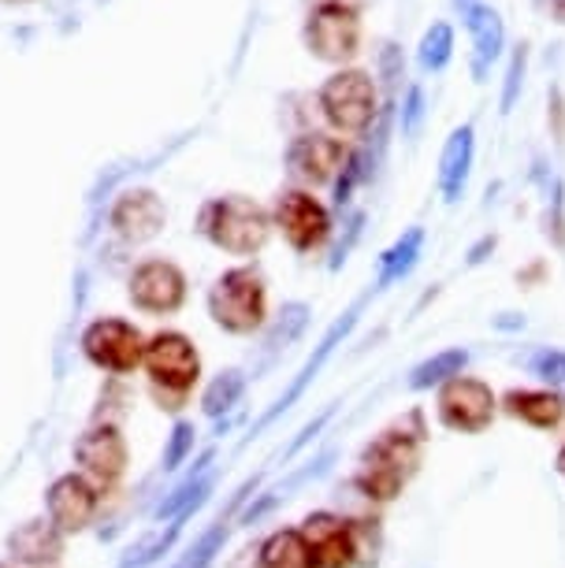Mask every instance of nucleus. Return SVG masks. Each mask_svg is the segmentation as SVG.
I'll return each mask as SVG.
<instances>
[{
	"label": "nucleus",
	"mask_w": 565,
	"mask_h": 568,
	"mask_svg": "<svg viewBox=\"0 0 565 568\" xmlns=\"http://www.w3.org/2000/svg\"><path fill=\"white\" fill-rule=\"evenodd\" d=\"M543 231H547V239L558 250H565V190L558 175H551L547 186V220H543Z\"/></svg>",
	"instance_id": "c85d7f7f"
},
{
	"label": "nucleus",
	"mask_w": 565,
	"mask_h": 568,
	"mask_svg": "<svg viewBox=\"0 0 565 568\" xmlns=\"http://www.w3.org/2000/svg\"><path fill=\"white\" fill-rule=\"evenodd\" d=\"M473 4H476V0H454L457 12H468V8H473Z\"/></svg>",
	"instance_id": "4c0bfd02"
},
{
	"label": "nucleus",
	"mask_w": 565,
	"mask_h": 568,
	"mask_svg": "<svg viewBox=\"0 0 565 568\" xmlns=\"http://www.w3.org/2000/svg\"><path fill=\"white\" fill-rule=\"evenodd\" d=\"M473 156H476V126L473 123L454 126L440 156V197L446 205H457L465 197L468 175H473Z\"/></svg>",
	"instance_id": "a211bd4d"
},
{
	"label": "nucleus",
	"mask_w": 565,
	"mask_h": 568,
	"mask_svg": "<svg viewBox=\"0 0 565 568\" xmlns=\"http://www.w3.org/2000/svg\"><path fill=\"white\" fill-rule=\"evenodd\" d=\"M127 297L138 313L145 316H172L186 305V275L183 267L164 261V256H153V261H142L127 278Z\"/></svg>",
	"instance_id": "9d476101"
},
{
	"label": "nucleus",
	"mask_w": 565,
	"mask_h": 568,
	"mask_svg": "<svg viewBox=\"0 0 565 568\" xmlns=\"http://www.w3.org/2000/svg\"><path fill=\"white\" fill-rule=\"evenodd\" d=\"M554 471H558V476L565 479V443H562L558 454H554Z\"/></svg>",
	"instance_id": "e433bc0d"
},
{
	"label": "nucleus",
	"mask_w": 565,
	"mask_h": 568,
	"mask_svg": "<svg viewBox=\"0 0 565 568\" xmlns=\"http://www.w3.org/2000/svg\"><path fill=\"white\" fill-rule=\"evenodd\" d=\"M0 568H12V565H0Z\"/></svg>",
	"instance_id": "58836bf2"
},
{
	"label": "nucleus",
	"mask_w": 565,
	"mask_h": 568,
	"mask_svg": "<svg viewBox=\"0 0 565 568\" xmlns=\"http://www.w3.org/2000/svg\"><path fill=\"white\" fill-rule=\"evenodd\" d=\"M424 446H428V420H424V409H410L391 427H383V432L361 449V465L354 476V487L361 490V498H369L372 506H391V501L406 490L410 479L421 471Z\"/></svg>",
	"instance_id": "f257e3e1"
},
{
	"label": "nucleus",
	"mask_w": 565,
	"mask_h": 568,
	"mask_svg": "<svg viewBox=\"0 0 565 568\" xmlns=\"http://www.w3.org/2000/svg\"><path fill=\"white\" fill-rule=\"evenodd\" d=\"M242 394H246V375L242 372H220L216 379L209 383L205 394H201V409H205V416H223V413H231L234 405L242 402Z\"/></svg>",
	"instance_id": "b1692460"
},
{
	"label": "nucleus",
	"mask_w": 565,
	"mask_h": 568,
	"mask_svg": "<svg viewBox=\"0 0 565 568\" xmlns=\"http://www.w3.org/2000/svg\"><path fill=\"white\" fill-rule=\"evenodd\" d=\"M305 45L316 60L324 63H346L350 57H357L361 45V19L354 8L327 0V4L313 8L305 23Z\"/></svg>",
	"instance_id": "9b49d317"
},
{
	"label": "nucleus",
	"mask_w": 565,
	"mask_h": 568,
	"mask_svg": "<svg viewBox=\"0 0 565 568\" xmlns=\"http://www.w3.org/2000/svg\"><path fill=\"white\" fill-rule=\"evenodd\" d=\"M424 115H428V104H424V90H421L417 82H413L410 93H406V104H402V134L417 138L421 126H424Z\"/></svg>",
	"instance_id": "2f4dec72"
},
{
	"label": "nucleus",
	"mask_w": 565,
	"mask_h": 568,
	"mask_svg": "<svg viewBox=\"0 0 565 568\" xmlns=\"http://www.w3.org/2000/svg\"><path fill=\"white\" fill-rule=\"evenodd\" d=\"M354 542H357V568H372V565H376L380 550H383L380 520H372V517L354 520Z\"/></svg>",
	"instance_id": "cd10ccee"
},
{
	"label": "nucleus",
	"mask_w": 565,
	"mask_h": 568,
	"mask_svg": "<svg viewBox=\"0 0 565 568\" xmlns=\"http://www.w3.org/2000/svg\"><path fill=\"white\" fill-rule=\"evenodd\" d=\"M528 372L536 375V379L547 383L551 390H565V349H551L543 346L528 357Z\"/></svg>",
	"instance_id": "bb28decb"
},
{
	"label": "nucleus",
	"mask_w": 565,
	"mask_h": 568,
	"mask_svg": "<svg viewBox=\"0 0 565 568\" xmlns=\"http://www.w3.org/2000/svg\"><path fill=\"white\" fill-rule=\"evenodd\" d=\"M305 320H309V305H302V302L283 305V313H280V320H275V327H272L269 342H264V349H269V353L286 349V342H294L297 335H302Z\"/></svg>",
	"instance_id": "a878e982"
},
{
	"label": "nucleus",
	"mask_w": 565,
	"mask_h": 568,
	"mask_svg": "<svg viewBox=\"0 0 565 568\" xmlns=\"http://www.w3.org/2000/svg\"><path fill=\"white\" fill-rule=\"evenodd\" d=\"M194 443H198V432H194V424H186V420H179L175 424V432H172V443H168V454H164V468L168 471H175L183 460L194 454Z\"/></svg>",
	"instance_id": "7c9ffc66"
},
{
	"label": "nucleus",
	"mask_w": 565,
	"mask_h": 568,
	"mask_svg": "<svg viewBox=\"0 0 565 568\" xmlns=\"http://www.w3.org/2000/svg\"><path fill=\"white\" fill-rule=\"evenodd\" d=\"M63 539L49 520H23L8 535V557L27 568H52L63 557Z\"/></svg>",
	"instance_id": "aec40b11"
},
{
	"label": "nucleus",
	"mask_w": 565,
	"mask_h": 568,
	"mask_svg": "<svg viewBox=\"0 0 565 568\" xmlns=\"http://www.w3.org/2000/svg\"><path fill=\"white\" fill-rule=\"evenodd\" d=\"M454 57V30L451 23H432L428 30H424L421 38V49H417V63L424 71H443L446 63H451Z\"/></svg>",
	"instance_id": "393cba45"
},
{
	"label": "nucleus",
	"mask_w": 565,
	"mask_h": 568,
	"mask_svg": "<svg viewBox=\"0 0 565 568\" xmlns=\"http://www.w3.org/2000/svg\"><path fill=\"white\" fill-rule=\"evenodd\" d=\"M142 368L149 375L153 402L160 409L179 413L201 379V353L183 331H160V335L145 338Z\"/></svg>",
	"instance_id": "7ed1b4c3"
},
{
	"label": "nucleus",
	"mask_w": 565,
	"mask_h": 568,
	"mask_svg": "<svg viewBox=\"0 0 565 568\" xmlns=\"http://www.w3.org/2000/svg\"><path fill=\"white\" fill-rule=\"evenodd\" d=\"M369 297H372V291H369V294H361V297H357V302H354V305H350V308H346V313H343V316H339V320H335V324H332V327H327V331H324V338H320V346L313 349V357H309V361L302 364V372H297V375H294V383H291V387H286V394H280V402H275V405H272V409H269V413H264V416H261V424H258V427H264V424H272V420H275V416H280V413H286V409H291V405H294L297 398H302V394H305V387H309V383H313V379H316V372H320V368H324V364H327V361H332V353H335L339 346H343V342L350 338V331H354V327H357V320H361V313H365Z\"/></svg>",
	"instance_id": "2eb2a0df"
},
{
	"label": "nucleus",
	"mask_w": 565,
	"mask_h": 568,
	"mask_svg": "<svg viewBox=\"0 0 565 568\" xmlns=\"http://www.w3.org/2000/svg\"><path fill=\"white\" fill-rule=\"evenodd\" d=\"M109 223L123 242L142 245V242L157 239V234L164 231L168 209L153 190H127V194L112 205Z\"/></svg>",
	"instance_id": "dca6fc26"
},
{
	"label": "nucleus",
	"mask_w": 565,
	"mask_h": 568,
	"mask_svg": "<svg viewBox=\"0 0 565 568\" xmlns=\"http://www.w3.org/2000/svg\"><path fill=\"white\" fill-rule=\"evenodd\" d=\"M98 509H101V490L87 476H79V471L52 479V487L46 490V513H49L46 520L60 535L87 531L98 520Z\"/></svg>",
	"instance_id": "ddd939ff"
},
{
	"label": "nucleus",
	"mask_w": 565,
	"mask_h": 568,
	"mask_svg": "<svg viewBox=\"0 0 565 568\" xmlns=\"http://www.w3.org/2000/svg\"><path fill=\"white\" fill-rule=\"evenodd\" d=\"M272 227L294 253H316L332 239V212L309 194V190H283L272 205Z\"/></svg>",
	"instance_id": "6e6552de"
},
{
	"label": "nucleus",
	"mask_w": 565,
	"mask_h": 568,
	"mask_svg": "<svg viewBox=\"0 0 565 568\" xmlns=\"http://www.w3.org/2000/svg\"><path fill=\"white\" fill-rule=\"evenodd\" d=\"M320 112L335 126L339 134L361 138L372 131V123L380 120V101H376V82L365 71H335L332 79L320 85L316 93Z\"/></svg>",
	"instance_id": "39448f33"
},
{
	"label": "nucleus",
	"mask_w": 565,
	"mask_h": 568,
	"mask_svg": "<svg viewBox=\"0 0 565 568\" xmlns=\"http://www.w3.org/2000/svg\"><path fill=\"white\" fill-rule=\"evenodd\" d=\"M424 253V227H410L402 239H394V245H387L380 256V272H376V286L372 291H391L394 283L410 278V272L417 267Z\"/></svg>",
	"instance_id": "412c9836"
},
{
	"label": "nucleus",
	"mask_w": 565,
	"mask_h": 568,
	"mask_svg": "<svg viewBox=\"0 0 565 568\" xmlns=\"http://www.w3.org/2000/svg\"><path fill=\"white\" fill-rule=\"evenodd\" d=\"M302 539L309 542L316 568H357V542H354V520L332 509H316L297 524Z\"/></svg>",
	"instance_id": "f8f14e48"
},
{
	"label": "nucleus",
	"mask_w": 565,
	"mask_h": 568,
	"mask_svg": "<svg viewBox=\"0 0 565 568\" xmlns=\"http://www.w3.org/2000/svg\"><path fill=\"white\" fill-rule=\"evenodd\" d=\"M465 19V30L473 38V79L484 82L492 63L503 57V45H506V27H503V16L495 12L492 4L476 0L468 12H462Z\"/></svg>",
	"instance_id": "6ab92c4d"
},
{
	"label": "nucleus",
	"mask_w": 565,
	"mask_h": 568,
	"mask_svg": "<svg viewBox=\"0 0 565 568\" xmlns=\"http://www.w3.org/2000/svg\"><path fill=\"white\" fill-rule=\"evenodd\" d=\"M82 353L93 368L109 372V375H131L134 368H142L145 357V338L142 331L127 320L101 316L82 331Z\"/></svg>",
	"instance_id": "0eeeda50"
},
{
	"label": "nucleus",
	"mask_w": 565,
	"mask_h": 568,
	"mask_svg": "<svg viewBox=\"0 0 565 568\" xmlns=\"http://www.w3.org/2000/svg\"><path fill=\"white\" fill-rule=\"evenodd\" d=\"M71 457L79 465V476H87L98 490L115 487L127 476V438L115 424H93L87 427L71 446Z\"/></svg>",
	"instance_id": "1a4fd4ad"
},
{
	"label": "nucleus",
	"mask_w": 565,
	"mask_h": 568,
	"mask_svg": "<svg viewBox=\"0 0 565 568\" xmlns=\"http://www.w3.org/2000/svg\"><path fill=\"white\" fill-rule=\"evenodd\" d=\"M543 4L551 8V16L558 19V23H565V0H543Z\"/></svg>",
	"instance_id": "c9c22d12"
},
{
	"label": "nucleus",
	"mask_w": 565,
	"mask_h": 568,
	"mask_svg": "<svg viewBox=\"0 0 565 568\" xmlns=\"http://www.w3.org/2000/svg\"><path fill=\"white\" fill-rule=\"evenodd\" d=\"M209 316L228 335H258L269 320V283H264L261 267H228L209 291Z\"/></svg>",
	"instance_id": "20e7f679"
},
{
	"label": "nucleus",
	"mask_w": 565,
	"mask_h": 568,
	"mask_svg": "<svg viewBox=\"0 0 565 568\" xmlns=\"http://www.w3.org/2000/svg\"><path fill=\"white\" fill-rule=\"evenodd\" d=\"M198 234L231 256H258L272 239V216L246 194H223L201 205Z\"/></svg>",
	"instance_id": "f03ea898"
},
{
	"label": "nucleus",
	"mask_w": 565,
	"mask_h": 568,
	"mask_svg": "<svg viewBox=\"0 0 565 568\" xmlns=\"http://www.w3.org/2000/svg\"><path fill=\"white\" fill-rule=\"evenodd\" d=\"M525 68H528V45L521 41L509 57V68H506V85H503V101H498V112H514V104L521 98V85H525Z\"/></svg>",
	"instance_id": "c756f323"
},
{
	"label": "nucleus",
	"mask_w": 565,
	"mask_h": 568,
	"mask_svg": "<svg viewBox=\"0 0 565 568\" xmlns=\"http://www.w3.org/2000/svg\"><path fill=\"white\" fill-rule=\"evenodd\" d=\"M361 227H365V216H361V212H357V216L346 223V239L335 245V256H332V272H339V267L346 264L350 250H354V245H357V239H361Z\"/></svg>",
	"instance_id": "473e14b6"
},
{
	"label": "nucleus",
	"mask_w": 565,
	"mask_h": 568,
	"mask_svg": "<svg viewBox=\"0 0 565 568\" xmlns=\"http://www.w3.org/2000/svg\"><path fill=\"white\" fill-rule=\"evenodd\" d=\"M498 416V394L476 375H457L435 390V420L457 435H484Z\"/></svg>",
	"instance_id": "423d86ee"
},
{
	"label": "nucleus",
	"mask_w": 565,
	"mask_h": 568,
	"mask_svg": "<svg viewBox=\"0 0 565 568\" xmlns=\"http://www.w3.org/2000/svg\"><path fill=\"white\" fill-rule=\"evenodd\" d=\"M258 568H316L309 542L297 528H275L269 539L258 546Z\"/></svg>",
	"instance_id": "5701e85b"
},
{
	"label": "nucleus",
	"mask_w": 565,
	"mask_h": 568,
	"mask_svg": "<svg viewBox=\"0 0 565 568\" xmlns=\"http://www.w3.org/2000/svg\"><path fill=\"white\" fill-rule=\"evenodd\" d=\"M468 361H473V353L462 349V346L440 349V353H432L428 361H421L417 368L410 372L406 387L410 390H440L443 383H451V379H457V375H465Z\"/></svg>",
	"instance_id": "4be33fe9"
},
{
	"label": "nucleus",
	"mask_w": 565,
	"mask_h": 568,
	"mask_svg": "<svg viewBox=\"0 0 565 568\" xmlns=\"http://www.w3.org/2000/svg\"><path fill=\"white\" fill-rule=\"evenodd\" d=\"M495 250V234H487V239H480V245H473V250H468V267H476V264H484L487 256L484 253H492Z\"/></svg>",
	"instance_id": "f704fd0d"
},
{
	"label": "nucleus",
	"mask_w": 565,
	"mask_h": 568,
	"mask_svg": "<svg viewBox=\"0 0 565 568\" xmlns=\"http://www.w3.org/2000/svg\"><path fill=\"white\" fill-rule=\"evenodd\" d=\"M498 413L536 432H558L565 424V398L551 387H514L498 398Z\"/></svg>",
	"instance_id": "f3484780"
},
{
	"label": "nucleus",
	"mask_w": 565,
	"mask_h": 568,
	"mask_svg": "<svg viewBox=\"0 0 565 568\" xmlns=\"http://www.w3.org/2000/svg\"><path fill=\"white\" fill-rule=\"evenodd\" d=\"M380 68H383V79H387L391 93H394V79H402V49H398V45H383V52H380Z\"/></svg>",
	"instance_id": "72a5a7b5"
},
{
	"label": "nucleus",
	"mask_w": 565,
	"mask_h": 568,
	"mask_svg": "<svg viewBox=\"0 0 565 568\" xmlns=\"http://www.w3.org/2000/svg\"><path fill=\"white\" fill-rule=\"evenodd\" d=\"M350 149L343 138L332 134H302L286 145V171L305 182V186H327V182L339 179V171L346 168Z\"/></svg>",
	"instance_id": "4468645a"
}]
</instances>
